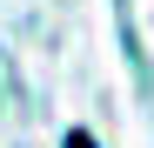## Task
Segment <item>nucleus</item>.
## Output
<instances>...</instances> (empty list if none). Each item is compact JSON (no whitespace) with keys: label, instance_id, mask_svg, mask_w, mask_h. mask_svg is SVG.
Here are the masks:
<instances>
[{"label":"nucleus","instance_id":"nucleus-1","mask_svg":"<svg viewBox=\"0 0 154 148\" xmlns=\"http://www.w3.org/2000/svg\"><path fill=\"white\" fill-rule=\"evenodd\" d=\"M60 148H100V141H94L87 128H67V141H60Z\"/></svg>","mask_w":154,"mask_h":148}]
</instances>
